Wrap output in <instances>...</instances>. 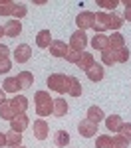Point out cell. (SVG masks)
<instances>
[{"label": "cell", "mask_w": 131, "mask_h": 148, "mask_svg": "<svg viewBox=\"0 0 131 148\" xmlns=\"http://www.w3.org/2000/svg\"><path fill=\"white\" fill-rule=\"evenodd\" d=\"M34 101H36V114L38 116H50L54 113V99L50 97L48 91H36Z\"/></svg>", "instance_id": "obj_1"}, {"label": "cell", "mask_w": 131, "mask_h": 148, "mask_svg": "<svg viewBox=\"0 0 131 148\" xmlns=\"http://www.w3.org/2000/svg\"><path fill=\"white\" fill-rule=\"evenodd\" d=\"M48 87L56 93H68L70 89V75H64V73H52L48 77Z\"/></svg>", "instance_id": "obj_2"}, {"label": "cell", "mask_w": 131, "mask_h": 148, "mask_svg": "<svg viewBox=\"0 0 131 148\" xmlns=\"http://www.w3.org/2000/svg\"><path fill=\"white\" fill-rule=\"evenodd\" d=\"M85 46H87V36H85V32L78 30V32H73L70 36V49H73V51H83Z\"/></svg>", "instance_id": "obj_3"}, {"label": "cell", "mask_w": 131, "mask_h": 148, "mask_svg": "<svg viewBox=\"0 0 131 148\" xmlns=\"http://www.w3.org/2000/svg\"><path fill=\"white\" fill-rule=\"evenodd\" d=\"M94 22H95V14L89 10H83L78 14V18H76V24H78V28L85 32V30H89V28H94Z\"/></svg>", "instance_id": "obj_4"}, {"label": "cell", "mask_w": 131, "mask_h": 148, "mask_svg": "<svg viewBox=\"0 0 131 148\" xmlns=\"http://www.w3.org/2000/svg\"><path fill=\"white\" fill-rule=\"evenodd\" d=\"M78 130H80V136L91 138V136H95V132H97V123H91L89 119H82L80 125H78Z\"/></svg>", "instance_id": "obj_5"}, {"label": "cell", "mask_w": 131, "mask_h": 148, "mask_svg": "<svg viewBox=\"0 0 131 148\" xmlns=\"http://www.w3.org/2000/svg\"><path fill=\"white\" fill-rule=\"evenodd\" d=\"M94 30H95V34H103L105 30H109V14H105V12H97L95 14Z\"/></svg>", "instance_id": "obj_6"}, {"label": "cell", "mask_w": 131, "mask_h": 148, "mask_svg": "<svg viewBox=\"0 0 131 148\" xmlns=\"http://www.w3.org/2000/svg\"><path fill=\"white\" fill-rule=\"evenodd\" d=\"M8 103H10V107L14 109V113H16V114H26L28 99H26L24 95H16V97H12V99H8Z\"/></svg>", "instance_id": "obj_7"}, {"label": "cell", "mask_w": 131, "mask_h": 148, "mask_svg": "<svg viewBox=\"0 0 131 148\" xmlns=\"http://www.w3.org/2000/svg\"><path fill=\"white\" fill-rule=\"evenodd\" d=\"M32 130H34V136L38 138V140H46L48 132H50V126H48V123L44 121V119H36Z\"/></svg>", "instance_id": "obj_8"}, {"label": "cell", "mask_w": 131, "mask_h": 148, "mask_svg": "<svg viewBox=\"0 0 131 148\" xmlns=\"http://www.w3.org/2000/svg\"><path fill=\"white\" fill-rule=\"evenodd\" d=\"M30 57H32V47L28 46V44H20V46L14 49V59H16V63H26Z\"/></svg>", "instance_id": "obj_9"}, {"label": "cell", "mask_w": 131, "mask_h": 148, "mask_svg": "<svg viewBox=\"0 0 131 148\" xmlns=\"http://www.w3.org/2000/svg\"><path fill=\"white\" fill-rule=\"evenodd\" d=\"M68 51H70V46H66V42H62V40H54L50 44V53L54 57H66Z\"/></svg>", "instance_id": "obj_10"}, {"label": "cell", "mask_w": 131, "mask_h": 148, "mask_svg": "<svg viewBox=\"0 0 131 148\" xmlns=\"http://www.w3.org/2000/svg\"><path fill=\"white\" fill-rule=\"evenodd\" d=\"M28 125H30V121H28L26 114H16V116L10 121V128L14 130V132H24V130L28 128Z\"/></svg>", "instance_id": "obj_11"}, {"label": "cell", "mask_w": 131, "mask_h": 148, "mask_svg": "<svg viewBox=\"0 0 131 148\" xmlns=\"http://www.w3.org/2000/svg\"><path fill=\"white\" fill-rule=\"evenodd\" d=\"M20 32H22V22L20 20H10L4 26V36H8V38H18Z\"/></svg>", "instance_id": "obj_12"}, {"label": "cell", "mask_w": 131, "mask_h": 148, "mask_svg": "<svg viewBox=\"0 0 131 148\" xmlns=\"http://www.w3.org/2000/svg\"><path fill=\"white\" fill-rule=\"evenodd\" d=\"M52 114H54L56 119H64V116L68 114V101L62 99V97L54 99V113Z\"/></svg>", "instance_id": "obj_13"}, {"label": "cell", "mask_w": 131, "mask_h": 148, "mask_svg": "<svg viewBox=\"0 0 131 148\" xmlns=\"http://www.w3.org/2000/svg\"><path fill=\"white\" fill-rule=\"evenodd\" d=\"M91 47L99 49V51L109 49V36H105V34H95L94 38H91Z\"/></svg>", "instance_id": "obj_14"}, {"label": "cell", "mask_w": 131, "mask_h": 148, "mask_svg": "<svg viewBox=\"0 0 131 148\" xmlns=\"http://www.w3.org/2000/svg\"><path fill=\"white\" fill-rule=\"evenodd\" d=\"M52 42H54V40H52L50 30H40V32H38V36H36V46L42 47V49L50 47V44H52Z\"/></svg>", "instance_id": "obj_15"}, {"label": "cell", "mask_w": 131, "mask_h": 148, "mask_svg": "<svg viewBox=\"0 0 131 148\" xmlns=\"http://www.w3.org/2000/svg\"><path fill=\"white\" fill-rule=\"evenodd\" d=\"M121 125H123V121H121L119 114H111V116H107V119H105V126H107L109 132H119Z\"/></svg>", "instance_id": "obj_16"}, {"label": "cell", "mask_w": 131, "mask_h": 148, "mask_svg": "<svg viewBox=\"0 0 131 148\" xmlns=\"http://www.w3.org/2000/svg\"><path fill=\"white\" fill-rule=\"evenodd\" d=\"M80 69H83V71H87L89 67H94L95 65V59H94V53H87V51H83L82 57H80V61L76 63Z\"/></svg>", "instance_id": "obj_17"}, {"label": "cell", "mask_w": 131, "mask_h": 148, "mask_svg": "<svg viewBox=\"0 0 131 148\" xmlns=\"http://www.w3.org/2000/svg\"><path fill=\"white\" fill-rule=\"evenodd\" d=\"M16 79H18V83H20L22 89H28V87L34 85V75H32L30 71H20V73L16 75Z\"/></svg>", "instance_id": "obj_18"}, {"label": "cell", "mask_w": 131, "mask_h": 148, "mask_svg": "<svg viewBox=\"0 0 131 148\" xmlns=\"http://www.w3.org/2000/svg\"><path fill=\"white\" fill-rule=\"evenodd\" d=\"M85 75H87V79H89V81H95V83H97V81L103 79V67L95 63L94 67H89L87 71H85Z\"/></svg>", "instance_id": "obj_19"}, {"label": "cell", "mask_w": 131, "mask_h": 148, "mask_svg": "<svg viewBox=\"0 0 131 148\" xmlns=\"http://www.w3.org/2000/svg\"><path fill=\"white\" fill-rule=\"evenodd\" d=\"M103 116H105V114H103V111H101L99 107H95V105L87 109V119H89L91 123H97V125H99V123L103 121Z\"/></svg>", "instance_id": "obj_20"}, {"label": "cell", "mask_w": 131, "mask_h": 148, "mask_svg": "<svg viewBox=\"0 0 131 148\" xmlns=\"http://www.w3.org/2000/svg\"><path fill=\"white\" fill-rule=\"evenodd\" d=\"M121 47H125V38L119 34V32L109 36V49H121Z\"/></svg>", "instance_id": "obj_21"}, {"label": "cell", "mask_w": 131, "mask_h": 148, "mask_svg": "<svg viewBox=\"0 0 131 148\" xmlns=\"http://www.w3.org/2000/svg\"><path fill=\"white\" fill-rule=\"evenodd\" d=\"M16 116V113H14V109L10 107V103L6 101V103H2L0 105V119L2 121H12Z\"/></svg>", "instance_id": "obj_22"}, {"label": "cell", "mask_w": 131, "mask_h": 148, "mask_svg": "<svg viewBox=\"0 0 131 148\" xmlns=\"http://www.w3.org/2000/svg\"><path fill=\"white\" fill-rule=\"evenodd\" d=\"M54 144L60 146V148L68 146V144H70V134H68L66 130H58V132L54 134Z\"/></svg>", "instance_id": "obj_23"}, {"label": "cell", "mask_w": 131, "mask_h": 148, "mask_svg": "<svg viewBox=\"0 0 131 148\" xmlns=\"http://www.w3.org/2000/svg\"><path fill=\"white\" fill-rule=\"evenodd\" d=\"M6 93H18V89H22L20 87V83H18V79L16 77H6L4 79V87H2Z\"/></svg>", "instance_id": "obj_24"}, {"label": "cell", "mask_w": 131, "mask_h": 148, "mask_svg": "<svg viewBox=\"0 0 131 148\" xmlns=\"http://www.w3.org/2000/svg\"><path fill=\"white\" fill-rule=\"evenodd\" d=\"M68 95H70V97H82V83L76 79V77H71V75H70V89H68Z\"/></svg>", "instance_id": "obj_25"}, {"label": "cell", "mask_w": 131, "mask_h": 148, "mask_svg": "<svg viewBox=\"0 0 131 148\" xmlns=\"http://www.w3.org/2000/svg\"><path fill=\"white\" fill-rule=\"evenodd\" d=\"M95 148H113V136L99 134V136L95 138Z\"/></svg>", "instance_id": "obj_26"}, {"label": "cell", "mask_w": 131, "mask_h": 148, "mask_svg": "<svg viewBox=\"0 0 131 148\" xmlns=\"http://www.w3.org/2000/svg\"><path fill=\"white\" fill-rule=\"evenodd\" d=\"M6 144L8 146H20L22 144V132H14V130H10V132H6Z\"/></svg>", "instance_id": "obj_27"}, {"label": "cell", "mask_w": 131, "mask_h": 148, "mask_svg": "<svg viewBox=\"0 0 131 148\" xmlns=\"http://www.w3.org/2000/svg\"><path fill=\"white\" fill-rule=\"evenodd\" d=\"M14 8H16V2H12V0H0V14L2 16H12Z\"/></svg>", "instance_id": "obj_28"}, {"label": "cell", "mask_w": 131, "mask_h": 148, "mask_svg": "<svg viewBox=\"0 0 131 148\" xmlns=\"http://www.w3.org/2000/svg\"><path fill=\"white\" fill-rule=\"evenodd\" d=\"M113 56H115V63H125L129 59V49L127 47H121V49H111Z\"/></svg>", "instance_id": "obj_29"}, {"label": "cell", "mask_w": 131, "mask_h": 148, "mask_svg": "<svg viewBox=\"0 0 131 148\" xmlns=\"http://www.w3.org/2000/svg\"><path fill=\"white\" fill-rule=\"evenodd\" d=\"M28 14V8H26V4H22V2H16V8H14V20H22L24 16Z\"/></svg>", "instance_id": "obj_30"}, {"label": "cell", "mask_w": 131, "mask_h": 148, "mask_svg": "<svg viewBox=\"0 0 131 148\" xmlns=\"http://www.w3.org/2000/svg\"><path fill=\"white\" fill-rule=\"evenodd\" d=\"M101 61H103V65H113V63H115V56H113V51H111V49L101 51Z\"/></svg>", "instance_id": "obj_31"}, {"label": "cell", "mask_w": 131, "mask_h": 148, "mask_svg": "<svg viewBox=\"0 0 131 148\" xmlns=\"http://www.w3.org/2000/svg\"><path fill=\"white\" fill-rule=\"evenodd\" d=\"M119 136H123L127 142H131V123H123L119 128Z\"/></svg>", "instance_id": "obj_32"}, {"label": "cell", "mask_w": 131, "mask_h": 148, "mask_svg": "<svg viewBox=\"0 0 131 148\" xmlns=\"http://www.w3.org/2000/svg\"><path fill=\"white\" fill-rule=\"evenodd\" d=\"M121 26H123V18L111 14V16H109V30H119Z\"/></svg>", "instance_id": "obj_33"}, {"label": "cell", "mask_w": 131, "mask_h": 148, "mask_svg": "<svg viewBox=\"0 0 131 148\" xmlns=\"http://www.w3.org/2000/svg\"><path fill=\"white\" fill-rule=\"evenodd\" d=\"M97 6H101L105 10H115L119 6V2L117 0H97Z\"/></svg>", "instance_id": "obj_34"}, {"label": "cell", "mask_w": 131, "mask_h": 148, "mask_svg": "<svg viewBox=\"0 0 131 148\" xmlns=\"http://www.w3.org/2000/svg\"><path fill=\"white\" fill-rule=\"evenodd\" d=\"M127 146H129V142L123 136H119V134L113 136V148H127Z\"/></svg>", "instance_id": "obj_35"}, {"label": "cell", "mask_w": 131, "mask_h": 148, "mask_svg": "<svg viewBox=\"0 0 131 148\" xmlns=\"http://www.w3.org/2000/svg\"><path fill=\"white\" fill-rule=\"evenodd\" d=\"M82 53H83V51H73V49H70V51H68V56H66V59H68L70 63H78V61H80V57H82Z\"/></svg>", "instance_id": "obj_36"}, {"label": "cell", "mask_w": 131, "mask_h": 148, "mask_svg": "<svg viewBox=\"0 0 131 148\" xmlns=\"http://www.w3.org/2000/svg\"><path fill=\"white\" fill-rule=\"evenodd\" d=\"M10 69H12V63L8 59H0V75H2V73H8Z\"/></svg>", "instance_id": "obj_37"}, {"label": "cell", "mask_w": 131, "mask_h": 148, "mask_svg": "<svg viewBox=\"0 0 131 148\" xmlns=\"http://www.w3.org/2000/svg\"><path fill=\"white\" fill-rule=\"evenodd\" d=\"M123 4H125V16H123V18H125L127 22H131V2H129V0H125Z\"/></svg>", "instance_id": "obj_38"}, {"label": "cell", "mask_w": 131, "mask_h": 148, "mask_svg": "<svg viewBox=\"0 0 131 148\" xmlns=\"http://www.w3.org/2000/svg\"><path fill=\"white\" fill-rule=\"evenodd\" d=\"M8 53H10V49H8V46L0 44V59H8Z\"/></svg>", "instance_id": "obj_39"}, {"label": "cell", "mask_w": 131, "mask_h": 148, "mask_svg": "<svg viewBox=\"0 0 131 148\" xmlns=\"http://www.w3.org/2000/svg\"><path fill=\"white\" fill-rule=\"evenodd\" d=\"M2 146H6V134L0 132V148H2Z\"/></svg>", "instance_id": "obj_40"}, {"label": "cell", "mask_w": 131, "mask_h": 148, "mask_svg": "<svg viewBox=\"0 0 131 148\" xmlns=\"http://www.w3.org/2000/svg\"><path fill=\"white\" fill-rule=\"evenodd\" d=\"M4 89H0V105H2V103H6V97H4Z\"/></svg>", "instance_id": "obj_41"}, {"label": "cell", "mask_w": 131, "mask_h": 148, "mask_svg": "<svg viewBox=\"0 0 131 148\" xmlns=\"http://www.w3.org/2000/svg\"><path fill=\"white\" fill-rule=\"evenodd\" d=\"M2 36H4V28L0 26V38H2Z\"/></svg>", "instance_id": "obj_42"}, {"label": "cell", "mask_w": 131, "mask_h": 148, "mask_svg": "<svg viewBox=\"0 0 131 148\" xmlns=\"http://www.w3.org/2000/svg\"><path fill=\"white\" fill-rule=\"evenodd\" d=\"M14 148H24V146H22V144H20V146H14Z\"/></svg>", "instance_id": "obj_43"}]
</instances>
